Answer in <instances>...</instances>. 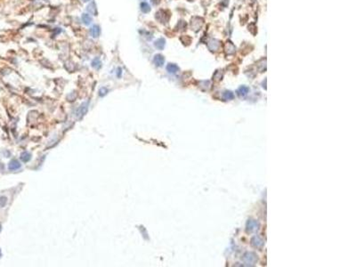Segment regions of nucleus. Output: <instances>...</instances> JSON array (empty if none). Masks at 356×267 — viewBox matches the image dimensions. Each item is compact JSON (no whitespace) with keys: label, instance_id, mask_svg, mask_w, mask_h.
Wrapping results in <instances>:
<instances>
[{"label":"nucleus","instance_id":"12","mask_svg":"<svg viewBox=\"0 0 356 267\" xmlns=\"http://www.w3.org/2000/svg\"><path fill=\"white\" fill-rule=\"evenodd\" d=\"M90 33L94 37H97L100 34V29L98 26H94L91 29H90Z\"/></svg>","mask_w":356,"mask_h":267},{"label":"nucleus","instance_id":"21","mask_svg":"<svg viewBox=\"0 0 356 267\" xmlns=\"http://www.w3.org/2000/svg\"><path fill=\"white\" fill-rule=\"evenodd\" d=\"M0 231H1V225H0Z\"/></svg>","mask_w":356,"mask_h":267},{"label":"nucleus","instance_id":"1","mask_svg":"<svg viewBox=\"0 0 356 267\" xmlns=\"http://www.w3.org/2000/svg\"><path fill=\"white\" fill-rule=\"evenodd\" d=\"M87 110H88V102H83L81 105H80V107L77 110L76 116L78 118H83L85 116L86 113L87 112Z\"/></svg>","mask_w":356,"mask_h":267},{"label":"nucleus","instance_id":"17","mask_svg":"<svg viewBox=\"0 0 356 267\" xmlns=\"http://www.w3.org/2000/svg\"><path fill=\"white\" fill-rule=\"evenodd\" d=\"M107 93H108V89L106 87H102L100 89V91H99V95L100 96H104Z\"/></svg>","mask_w":356,"mask_h":267},{"label":"nucleus","instance_id":"14","mask_svg":"<svg viewBox=\"0 0 356 267\" xmlns=\"http://www.w3.org/2000/svg\"><path fill=\"white\" fill-rule=\"evenodd\" d=\"M141 10H142L143 13H149V12L151 11L150 5H149V4H147V3H145V2L142 3V4H141Z\"/></svg>","mask_w":356,"mask_h":267},{"label":"nucleus","instance_id":"8","mask_svg":"<svg viewBox=\"0 0 356 267\" xmlns=\"http://www.w3.org/2000/svg\"><path fill=\"white\" fill-rule=\"evenodd\" d=\"M252 244H253V246H255V247H256V248H261V247H263V245H264V241H263L260 238H258V237H254V238L252 239Z\"/></svg>","mask_w":356,"mask_h":267},{"label":"nucleus","instance_id":"19","mask_svg":"<svg viewBox=\"0 0 356 267\" xmlns=\"http://www.w3.org/2000/svg\"><path fill=\"white\" fill-rule=\"evenodd\" d=\"M117 75H118V77H120L121 76V69L120 68L118 69V73H117Z\"/></svg>","mask_w":356,"mask_h":267},{"label":"nucleus","instance_id":"20","mask_svg":"<svg viewBox=\"0 0 356 267\" xmlns=\"http://www.w3.org/2000/svg\"><path fill=\"white\" fill-rule=\"evenodd\" d=\"M83 1H85V2H87V1H89V0H83Z\"/></svg>","mask_w":356,"mask_h":267},{"label":"nucleus","instance_id":"4","mask_svg":"<svg viewBox=\"0 0 356 267\" xmlns=\"http://www.w3.org/2000/svg\"><path fill=\"white\" fill-rule=\"evenodd\" d=\"M153 62H154L155 65L158 67H161L165 62V58L161 54H156L153 58Z\"/></svg>","mask_w":356,"mask_h":267},{"label":"nucleus","instance_id":"11","mask_svg":"<svg viewBox=\"0 0 356 267\" xmlns=\"http://www.w3.org/2000/svg\"><path fill=\"white\" fill-rule=\"evenodd\" d=\"M82 21H83V22L86 24V25H89V24L91 23V21H92V18L90 17V15L89 14H87V13H84V14H82Z\"/></svg>","mask_w":356,"mask_h":267},{"label":"nucleus","instance_id":"2","mask_svg":"<svg viewBox=\"0 0 356 267\" xmlns=\"http://www.w3.org/2000/svg\"><path fill=\"white\" fill-rule=\"evenodd\" d=\"M244 262L248 265H253L256 262V256L254 253H247L244 256Z\"/></svg>","mask_w":356,"mask_h":267},{"label":"nucleus","instance_id":"10","mask_svg":"<svg viewBox=\"0 0 356 267\" xmlns=\"http://www.w3.org/2000/svg\"><path fill=\"white\" fill-rule=\"evenodd\" d=\"M30 159H31V155H30V153H29L28 151H24L21 154V159L23 161V162H28Z\"/></svg>","mask_w":356,"mask_h":267},{"label":"nucleus","instance_id":"9","mask_svg":"<svg viewBox=\"0 0 356 267\" xmlns=\"http://www.w3.org/2000/svg\"><path fill=\"white\" fill-rule=\"evenodd\" d=\"M154 45H155V46L158 48V49L161 50V49H163V48H164V46L166 45V41H165L164 38H159V39H158L157 41L154 43Z\"/></svg>","mask_w":356,"mask_h":267},{"label":"nucleus","instance_id":"18","mask_svg":"<svg viewBox=\"0 0 356 267\" xmlns=\"http://www.w3.org/2000/svg\"><path fill=\"white\" fill-rule=\"evenodd\" d=\"M6 198L5 197H0V207H4L6 204Z\"/></svg>","mask_w":356,"mask_h":267},{"label":"nucleus","instance_id":"7","mask_svg":"<svg viewBox=\"0 0 356 267\" xmlns=\"http://www.w3.org/2000/svg\"><path fill=\"white\" fill-rule=\"evenodd\" d=\"M167 70L169 73H176V72L179 70V68H178L177 65L174 63H169L168 65L167 66Z\"/></svg>","mask_w":356,"mask_h":267},{"label":"nucleus","instance_id":"15","mask_svg":"<svg viewBox=\"0 0 356 267\" xmlns=\"http://www.w3.org/2000/svg\"><path fill=\"white\" fill-rule=\"evenodd\" d=\"M92 66L94 68V69H100L101 68V66H102V62H101V61L99 60V59H94V61H93V62H92Z\"/></svg>","mask_w":356,"mask_h":267},{"label":"nucleus","instance_id":"13","mask_svg":"<svg viewBox=\"0 0 356 267\" xmlns=\"http://www.w3.org/2000/svg\"><path fill=\"white\" fill-rule=\"evenodd\" d=\"M223 96H224V99L225 100H232L234 98V94L231 91H225Z\"/></svg>","mask_w":356,"mask_h":267},{"label":"nucleus","instance_id":"3","mask_svg":"<svg viewBox=\"0 0 356 267\" xmlns=\"http://www.w3.org/2000/svg\"><path fill=\"white\" fill-rule=\"evenodd\" d=\"M257 229H258V224L256 221L250 220V221L248 222V224H247V230H248V232H252L256 231Z\"/></svg>","mask_w":356,"mask_h":267},{"label":"nucleus","instance_id":"5","mask_svg":"<svg viewBox=\"0 0 356 267\" xmlns=\"http://www.w3.org/2000/svg\"><path fill=\"white\" fill-rule=\"evenodd\" d=\"M20 167H21V164L19 161L16 159L11 160L9 164H8V168H9L10 170H16V169H19Z\"/></svg>","mask_w":356,"mask_h":267},{"label":"nucleus","instance_id":"22","mask_svg":"<svg viewBox=\"0 0 356 267\" xmlns=\"http://www.w3.org/2000/svg\"><path fill=\"white\" fill-rule=\"evenodd\" d=\"M0 256H1V253H0Z\"/></svg>","mask_w":356,"mask_h":267},{"label":"nucleus","instance_id":"6","mask_svg":"<svg viewBox=\"0 0 356 267\" xmlns=\"http://www.w3.org/2000/svg\"><path fill=\"white\" fill-rule=\"evenodd\" d=\"M248 92H249V88L248 87V86H240L239 89H238V91H237V93H238V94L240 95V96H246L248 94Z\"/></svg>","mask_w":356,"mask_h":267},{"label":"nucleus","instance_id":"16","mask_svg":"<svg viewBox=\"0 0 356 267\" xmlns=\"http://www.w3.org/2000/svg\"><path fill=\"white\" fill-rule=\"evenodd\" d=\"M88 11L90 12L91 13H93V14H96V7H95V5H94V3H92L90 5L88 6Z\"/></svg>","mask_w":356,"mask_h":267}]
</instances>
